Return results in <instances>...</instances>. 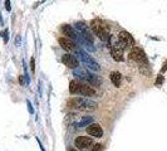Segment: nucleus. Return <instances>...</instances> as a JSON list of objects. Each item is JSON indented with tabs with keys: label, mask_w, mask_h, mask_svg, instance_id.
<instances>
[{
	"label": "nucleus",
	"mask_w": 167,
	"mask_h": 151,
	"mask_svg": "<svg viewBox=\"0 0 167 151\" xmlns=\"http://www.w3.org/2000/svg\"><path fill=\"white\" fill-rule=\"evenodd\" d=\"M162 82H163V76H162V74H160L158 77H157V80H156V86H161V84H162Z\"/></svg>",
	"instance_id": "6ab92c4d"
},
{
	"label": "nucleus",
	"mask_w": 167,
	"mask_h": 151,
	"mask_svg": "<svg viewBox=\"0 0 167 151\" xmlns=\"http://www.w3.org/2000/svg\"><path fill=\"white\" fill-rule=\"evenodd\" d=\"M30 69L33 73L35 72V59L34 58H30Z\"/></svg>",
	"instance_id": "aec40b11"
},
{
	"label": "nucleus",
	"mask_w": 167,
	"mask_h": 151,
	"mask_svg": "<svg viewBox=\"0 0 167 151\" xmlns=\"http://www.w3.org/2000/svg\"><path fill=\"white\" fill-rule=\"evenodd\" d=\"M74 145L78 149H88L92 145V139H89L87 136H78L74 140Z\"/></svg>",
	"instance_id": "4468645a"
},
{
	"label": "nucleus",
	"mask_w": 167,
	"mask_h": 151,
	"mask_svg": "<svg viewBox=\"0 0 167 151\" xmlns=\"http://www.w3.org/2000/svg\"><path fill=\"white\" fill-rule=\"evenodd\" d=\"M73 74L76 76L77 78H79L81 81H84L89 86H99L102 83V80L99 76L94 74V73H92L89 72L87 68H83V67H77V68H74L73 69Z\"/></svg>",
	"instance_id": "f03ea898"
},
{
	"label": "nucleus",
	"mask_w": 167,
	"mask_h": 151,
	"mask_svg": "<svg viewBox=\"0 0 167 151\" xmlns=\"http://www.w3.org/2000/svg\"><path fill=\"white\" fill-rule=\"evenodd\" d=\"M74 29L77 30V33L79 34V37L82 39H84L86 42L93 44V41H94V37H93V32L89 29V27L87 24H84L83 22H77L74 24Z\"/></svg>",
	"instance_id": "423d86ee"
},
{
	"label": "nucleus",
	"mask_w": 167,
	"mask_h": 151,
	"mask_svg": "<svg viewBox=\"0 0 167 151\" xmlns=\"http://www.w3.org/2000/svg\"><path fill=\"white\" fill-rule=\"evenodd\" d=\"M6 35H8V30L4 32V42H5V43L8 42V37H6Z\"/></svg>",
	"instance_id": "393cba45"
},
{
	"label": "nucleus",
	"mask_w": 167,
	"mask_h": 151,
	"mask_svg": "<svg viewBox=\"0 0 167 151\" xmlns=\"http://www.w3.org/2000/svg\"><path fill=\"white\" fill-rule=\"evenodd\" d=\"M92 122H93V117L92 116H84L82 117L78 122H77V127H84V126H89Z\"/></svg>",
	"instance_id": "dca6fc26"
},
{
	"label": "nucleus",
	"mask_w": 167,
	"mask_h": 151,
	"mask_svg": "<svg viewBox=\"0 0 167 151\" xmlns=\"http://www.w3.org/2000/svg\"><path fill=\"white\" fill-rule=\"evenodd\" d=\"M62 62H63L64 66H67L68 68H72V69L79 67V61H78V58H77L76 55L70 54V53H67V54H64V55L62 57Z\"/></svg>",
	"instance_id": "1a4fd4ad"
},
{
	"label": "nucleus",
	"mask_w": 167,
	"mask_h": 151,
	"mask_svg": "<svg viewBox=\"0 0 167 151\" xmlns=\"http://www.w3.org/2000/svg\"><path fill=\"white\" fill-rule=\"evenodd\" d=\"M90 151H103V145L102 144H96L93 147H92Z\"/></svg>",
	"instance_id": "a211bd4d"
},
{
	"label": "nucleus",
	"mask_w": 167,
	"mask_h": 151,
	"mask_svg": "<svg viewBox=\"0 0 167 151\" xmlns=\"http://www.w3.org/2000/svg\"><path fill=\"white\" fill-rule=\"evenodd\" d=\"M87 134L93 137H102L103 136V128L98 123H90L87 127Z\"/></svg>",
	"instance_id": "f8f14e48"
},
{
	"label": "nucleus",
	"mask_w": 167,
	"mask_h": 151,
	"mask_svg": "<svg viewBox=\"0 0 167 151\" xmlns=\"http://www.w3.org/2000/svg\"><path fill=\"white\" fill-rule=\"evenodd\" d=\"M166 69H167V62L163 64V67H162V69H161V74H162V73H165V72H166Z\"/></svg>",
	"instance_id": "5701e85b"
},
{
	"label": "nucleus",
	"mask_w": 167,
	"mask_h": 151,
	"mask_svg": "<svg viewBox=\"0 0 167 151\" xmlns=\"http://www.w3.org/2000/svg\"><path fill=\"white\" fill-rule=\"evenodd\" d=\"M90 29L101 41H103V42H108L109 41V38H111L109 29H108V27L103 22L99 20V19H94V20H92Z\"/></svg>",
	"instance_id": "20e7f679"
},
{
	"label": "nucleus",
	"mask_w": 167,
	"mask_h": 151,
	"mask_svg": "<svg viewBox=\"0 0 167 151\" xmlns=\"http://www.w3.org/2000/svg\"><path fill=\"white\" fill-rule=\"evenodd\" d=\"M140 71H141L143 74H146V76H150V73H151V71L147 68V64H143V66H141V67H140Z\"/></svg>",
	"instance_id": "f3484780"
},
{
	"label": "nucleus",
	"mask_w": 167,
	"mask_h": 151,
	"mask_svg": "<svg viewBox=\"0 0 167 151\" xmlns=\"http://www.w3.org/2000/svg\"><path fill=\"white\" fill-rule=\"evenodd\" d=\"M70 151H77V150H70Z\"/></svg>",
	"instance_id": "a878e982"
},
{
	"label": "nucleus",
	"mask_w": 167,
	"mask_h": 151,
	"mask_svg": "<svg viewBox=\"0 0 167 151\" xmlns=\"http://www.w3.org/2000/svg\"><path fill=\"white\" fill-rule=\"evenodd\" d=\"M111 78V82H112L116 87H119L121 86V80H122V74L119 72H112L109 76Z\"/></svg>",
	"instance_id": "2eb2a0df"
},
{
	"label": "nucleus",
	"mask_w": 167,
	"mask_h": 151,
	"mask_svg": "<svg viewBox=\"0 0 167 151\" xmlns=\"http://www.w3.org/2000/svg\"><path fill=\"white\" fill-rule=\"evenodd\" d=\"M69 92L72 94H82V96H87V97H93L97 94L96 89L87 84V83H82L81 81L73 80L69 82Z\"/></svg>",
	"instance_id": "7ed1b4c3"
},
{
	"label": "nucleus",
	"mask_w": 167,
	"mask_h": 151,
	"mask_svg": "<svg viewBox=\"0 0 167 151\" xmlns=\"http://www.w3.org/2000/svg\"><path fill=\"white\" fill-rule=\"evenodd\" d=\"M117 39H118V43H119V47L122 49H126V48H133L135 47V39L133 37L129 34L128 32H121L118 35H117Z\"/></svg>",
	"instance_id": "0eeeda50"
},
{
	"label": "nucleus",
	"mask_w": 167,
	"mask_h": 151,
	"mask_svg": "<svg viewBox=\"0 0 167 151\" xmlns=\"http://www.w3.org/2000/svg\"><path fill=\"white\" fill-rule=\"evenodd\" d=\"M76 53L79 55V59L83 62V64H84V66H86L88 69L93 71V72H98V71L101 69L99 63H98L96 59L92 58V57H90V55H89L87 52H84V50H82V49H78Z\"/></svg>",
	"instance_id": "39448f33"
},
{
	"label": "nucleus",
	"mask_w": 167,
	"mask_h": 151,
	"mask_svg": "<svg viewBox=\"0 0 167 151\" xmlns=\"http://www.w3.org/2000/svg\"><path fill=\"white\" fill-rule=\"evenodd\" d=\"M19 82H20L22 86H25V81H24V77H23V76H19Z\"/></svg>",
	"instance_id": "4be33fe9"
},
{
	"label": "nucleus",
	"mask_w": 167,
	"mask_h": 151,
	"mask_svg": "<svg viewBox=\"0 0 167 151\" xmlns=\"http://www.w3.org/2000/svg\"><path fill=\"white\" fill-rule=\"evenodd\" d=\"M62 32H63V34L64 35H67V38H69V39H72V41H74V42H78V33H77V30L74 29V27H72V25H68V24H64L63 27H62Z\"/></svg>",
	"instance_id": "9b49d317"
},
{
	"label": "nucleus",
	"mask_w": 167,
	"mask_h": 151,
	"mask_svg": "<svg viewBox=\"0 0 167 151\" xmlns=\"http://www.w3.org/2000/svg\"><path fill=\"white\" fill-rule=\"evenodd\" d=\"M68 107L73 108V110H77V111H94L98 107V103L92 101L87 97H73L68 101Z\"/></svg>",
	"instance_id": "f257e3e1"
},
{
	"label": "nucleus",
	"mask_w": 167,
	"mask_h": 151,
	"mask_svg": "<svg viewBox=\"0 0 167 151\" xmlns=\"http://www.w3.org/2000/svg\"><path fill=\"white\" fill-rule=\"evenodd\" d=\"M28 110L30 111V113H34V110H33V107H31V105L28 102Z\"/></svg>",
	"instance_id": "b1692460"
},
{
	"label": "nucleus",
	"mask_w": 167,
	"mask_h": 151,
	"mask_svg": "<svg viewBox=\"0 0 167 151\" xmlns=\"http://www.w3.org/2000/svg\"><path fill=\"white\" fill-rule=\"evenodd\" d=\"M59 44H61V47L64 49V50H67V52H77L78 50V47H77V44H76V42L74 41H72V39H69V38H59Z\"/></svg>",
	"instance_id": "9d476101"
},
{
	"label": "nucleus",
	"mask_w": 167,
	"mask_h": 151,
	"mask_svg": "<svg viewBox=\"0 0 167 151\" xmlns=\"http://www.w3.org/2000/svg\"><path fill=\"white\" fill-rule=\"evenodd\" d=\"M111 55L116 62H123L124 55H123V49L119 45H113L111 47Z\"/></svg>",
	"instance_id": "ddd939ff"
},
{
	"label": "nucleus",
	"mask_w": 167,
	"mask_h": 151,
	"mask_svg": "<svg viewBox=\"0 0 167 151\" xmlns=\"http://www.w3.org/2000/svg\"><path fill=\"white\" fill-rule=\"evenodd\" d=\"M5 9H6L8 11L11 10V6H10V2H9V0H6V2H5Z\"/></svg>",
	"instance_id": "412c9836"
},
{
	"label": "nucleus",
	"mask_w": 167,
	"mask_h": 151,
	"mask_svg": "<svg viewBox=\"0 0 167 151\" xmlns=\"http://www.w3.org/2000/svg\"><path fill=\"white\" fill-rule=\"evenodd\" d=\"M129 58L133 59L135 62L140 63V64H147L148 63V59L146 57V53L138 48V47H133L131 48V50H129Z\"/></svg>",
	"instance_id": "6e6552de"
}]
</instances>
